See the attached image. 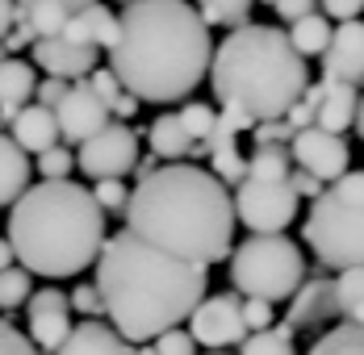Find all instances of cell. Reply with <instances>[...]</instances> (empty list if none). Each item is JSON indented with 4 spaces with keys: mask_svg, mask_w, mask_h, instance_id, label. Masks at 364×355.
Returning <instances> with one entry per match:
<instances>
[{
    "mask_svg": "<svg viewBox=\"0 0 364 355\" xmlns=\"http://www.w3.org/2000/svg\"><path fill=\"white\" fill-rule=\"evenodd\" d=\"M289 155L293 168H306L310 176H318L323 184L339 180L352 163V146L343 134H331V130H318V126H306L289 138Z\"/></svg>",
    "mask_w": 364,
    "mask_h": 355,
    "instance_id": "8fae6325",
    "label": "cell"
},
{
    "mask_svg": "<svg viewBox=\"0 0 364 355\" xmlns=\"http://www.w3.org/2000/svg\"><path fill=\"white\" fill-rule=\"evenodd\" d=\"M146 134V146H151V155L159 159V163H176V159H188V146H193V138L184 134L181 117L176 113H159L151 126L143 130Z\"/></svg>",
    "mask_w": 364,
    "mask_h": 355,
    "instance_id": "d4e9b609",
    "label": "cell"
},
{
    "mask_svg": "<svg viewBox=\"0 0 364 355\" xmlns=\"http://www.w3.org/2000/svg\"><path fill=\"white\" fill-rule=\"evenodd\" d=\"M352 126H356V134L364 138V97H360V105H356V121H352Z\"/></svg>",
    "mask_w": 364,
    "mask_h": 355,
    "instance_id": "816d5d0a",
    "label": "cell"
},
{
    "mask_svg": "<svg viewBox=\"0 0 364 355\" xmlns=\"http://www.w3.org/2000/svg\"><path fill=\"white\" fill-rule=\"evenodd\" d=\"M239 355H297L293 330L285 322H281V326H268V330H252V334L239 343Z\"/></svg>",
    "mask_w": 364,
    "mask_h": 355,
    "instance_id": "1f68e13d",
    "label": "cell"
},
{
    "mask_svg": "<svg viewBox=\"0 0 364 355\" xmlns=\"http://www.w3.org/2000/svg\"><path fill=\"white\" fill-rule=\"evenodd\" d=\"M252 138H255V146H289L293 126L285 121V117H277V121H259V126H252Z\"/></svg>",
    "mask_w": 364,
    "mask_h": 355,
    "instance_id": "60d3db41",
    "label": "cell"
},
{
    "mask_svg": "<svg viewBox=\"0 0 364 355\" xmlns=\"http://www.w3.org/2000/svg\"><path fill=\"white\" fill-rule=\"evenodd\" d=\"M335 314L364 326V268H343L335 276Z\"/></svg>",
    "mask_w": 364,
    "mask_h": 355,
    "instance_id": "4316f807",
    "label": "cell"
},
{
    "mask_svg": "<svg viewBox=\"0 0 364 355\" xmlns=\"http://www.w3.org/2000/svg\"><path fill=\"white\" fill-rule=\"evenodd\" d=\"M92 272L105 318L126 343H151L155 334L184 326L210 288L205 263L176 259L130 230L105 239Z\"/></svg>",
    "mask_w": 364,
    "mask_h": 355,
    "instance_id": "6da1fadb",
    "label": "cell"
},
{
    "mask_svg": "<svg viewBox=\"0 0 364 355\" xmlns=\"http://www.w3.org/2000/svg\"><path fill=\"white\" fill-rule=\"evenodd\" d=\"M205 159H210V172L226 184V188H235V184H243L247 176V159L239 155V126H230L226 117L218 113V121H214V130H210V138H205Z\"/></svg>",
    "mask_w": 364,
    "mask_h": 355,
    "instance_id": "ac0fdd59",
    "label": "cell"
},
{
    "mask_svg": "<svg viewBox=\"0 0 364 355\" xmlns=\"http://www.w3.org/2000/svg\"><path fill=\"white\" fill-rule=\"evenodd\" d=\"M289 172H293L289 146H255L243 180H289Z\"/></svg>",
    "mask_w": 364,
    "mask_h": 355,
    "instance_id": "4dcf8cb0",
    "label": "cell"
},
{
    "mask_svg": "<svg viewBox=\"0 0 364 355\" xmlns=\"http://www.w3.org/2000/svg\"><path fill=\"white\" fill-rule=\"evenodd\" d=\"M84 84H88V92L109 109V117H117V121H130V117L139 113V105H143L134 92L122 88V80H117L109 67H92L88 75H84Z\"/></svg>",
    "mask_w": 364,
    "mask_h": 355,
    "instance_id": "484cf974",
    "label": "cell"
},
{
    "mask_svg": "<svg viewBox=\"0 0 364 355\" xmlns=\"http://www.w3.org/2000/svg\"><path fill=\"white\" fill-rule=\"evenodd\" d=\"M0 355H42L30 343V334H21L9 318H0Z\"/></svg>",
    "mask_w": 364,
    "mask_h": 355,
    "instance_id": "ab89813d",
    "label": "cell"
},
{
    "mask_svg": "<svg viewBox=\"0 0 364 355\" xmlns=\"http://www.w3.org/2000/svg\"><path fill=\"white\" fill-rule=\"evenodd\" d=\"M134 163H139V130H130V121L117 117L97 134H88L75 151V172H84L88 180H126Z\"/></svg>",
    "mask_w": 364,
    "mask_h": 355,
    "instance_id": "9c48e42d",
    "label": "cell"
},
{
    "mask_svg": "<svg viewBox=\"0 0 364 355\" xmlns=\"http://www.w3.org/2000/svg\"><path fill=\"white\" fill-rule=\"evenodd\" d=\"M68 88H72V80H59V75H46V80H38V88H34V101L42 109H50L55 113V105L68 97Z\"/></svg>",
    "mask_w": 364,
    "mask_h": 355,
    "instance_id": "b9f144b4",
    "label": "cell"
},
{
    "mask_svg": "<svg viewBox=\"0 0 364 355\" xmlns=\"http://www.w3.org/2000/svg\"><path fill=\"white\" fill-rule=\"evenodd\" d=\"M205 355H226V351H205Z\"/></svg>",
    "mask_w": 364,
    "mask_h": 355,
    "instance_id": "f5cc1de1",
    "label": "cell"
},
{
    "mask_svg": "<svg viewBox=\"0 0 364 355\" xmlns=\"http://www.w3.org/2000/svg\"><path fill=\"white\" fill-rule=\"evenodd\" d=\"M30 63L46 75H59V80H84L88 71L97 67V50L92 46H80L68 38H38L30 46Z\"/></svg>",
    "mask_w": 364,
    "mask_h": 355,
    "instance_id": "2e32d148",
    "label": "cell"
},
{
    "mask_svg": "<svg viewBox=\"0 0 364 355\" xmlns=\"http://www.w3.org/2000/svg\"><path fill=\"white\" fill-rule=\"evenodd\" d=\"M117 4H130V0H117Z\"/></svg>",
    "mask_w": 364,
    "mask_h": 355,
    "instance_id": "db71d44e",
    "label": "cell"
},
{
    "mask_svg": "<svg viewBox=\"0 0 364 355\" xmlns=\"http://www.w3.org/2000/svg\"><path fill=\"white\" fill-rule=\"evenodd\" d=\"M289 42H293V50H297L301 59L323 55V50H327V42H331V21L314 9V13H306L301 21H293V26H289Z\"/></svg>",
    "mask_w": 364,
    "mask_h": 355,
    "instance_id": "83f0119b",
    "label": "cell"
},
{
    "mask_svg": "<svg viewBox=\"0 0 364 355\" xmlns=\"http://www.w3.org/2000/svg\"><path fill=\"white\" fill-rule=\"evenodd\" d=\"M255 4H268V9H272L281 21H289V26H293V21H301L306 13H314V9H318V0H255Z\"/></svg>",
    "mask_w": 364,
    "mask_h": 355,
    "instance_id": "ee69618b",
    "label": "cell"
},
{
    "mask_svg": "<svg viewBox=\"0 0 364 355\" xmlns=\"http://www.w3.org/2000/svg\"><path fill=\"white\" fill-rule=\"evenodd\" d=\"M356 105H360L356 84H343V80H318L314 126H318V130H331V134H343V130H352V121H356Z\"/></svg>",
    "mask_w": 364,
    "mask_h": 355,
    "instance_id": "d6986e66",
    "label": "cell"
},
{
    "mask_svg": "<svg viewBox=\"0 0 364 355\" xmlns=\"http://www.w3.org/2000/svg\"><path fill=\"white\" fill-rule=\"evenodd\" d=\"M323 80H343V84H364V21H339L331 30V42L323 50Z\"/></svg>",
    "mask_w": 364,
    "mask_h": 355,
    "instance_id": "9a60e30c",
    "label": "cell"
},
{
    "mask_svg": "<svg viewBox=\"0 0 364 355\" xmlns=\"http://www.w3.org/2000/svg\"><path fill=\"white\" fill-rule=\"evenodd\" d=\"M38 88V67L26 59H0V126H9L17 117V109L34 101Z\"/></svg>",
    "mask_w": 364,
    "mask_h": 355,
    "instance_id": "7402d4cb",
    "label": "cell"
},
{
    "mask_svg": "<svg viewBox=\"0 0 364 355\" xmlns=\"http://www.w3.org/2000/svg\"><path fill=\"white\" fill-rule=\"evenodd\" d=\"M34 42H38V38H34V30H30V26H26L21 17L13 21V30H9V34L0 38V46H4V55H21V50H26V46H34Z\"/></svg>",
    "mask_w": 364,
    "mask_h": 355,
    "instance_id": "bcb514c9",
    "label": "cell"
},
{
    "mask_svg": "<svg viewBox=\"0 0 364 355\" xmlns=\"http://www.w3.org/2000/svg\"><path fill=\"white\" fill-rule=\"evenodd\" d=\"M235 201V222H243L252 234H281L297 217V192L289 180H243L230 192Z\"/></svg>",
    "mask_w": 364,
    "mask_h": 355,
    "instance_id": "ba28073f",
    "label": "cell"
},
{
    "mask_svg": "<svg viewBox=\"0 0 364 355\" xmlns=\"http://www.w3.org/2000/svg\"><path fill=\"white\" fill-rule=\"evenodd\" d=\"M9 138L17 142L26 155H42V151H50V146L59 142V121H55L50 109L21 105L17 109V117L9 121Z\"/></svg>",
    "mask_w": 364,
    "mask_h": 355,
    "instance_id": "ffe728a7",
    "label": "cell"
},
{
    "mask_svg": "<svg viewBox=\"0 0 364 355\" xmlns=\"http://www.w3.org/2000/svg\"><path fill=\"white\" fill-rule=\"evenodd\" d=\"M301 234L318 255V268H364V205H348L323 188V197L310 201Z\"/></svg>",
    "mask_w": 364,
    "mask_h": 355,
    "instance_id": "52a82bcc",
    "label": "cell"
},
{
    "mask_svg": "<svg viewBox=\"0 0 364 355\" xmlns=\"http://www.w3.org/2000/svg\"><path fill=\"white\" fill-rule=\"evenodd\" d=\"M331 197H339V201H348V205H364V172H343L339 180H331L327 184Z\"/></svg>",
    "mask_w": 364,
    "mask_h": 355,
    "instance_id": "f35d334b",
    "label": "cell"
},
{
    "mask_svg": "<svg viewBox=\"0 0 364 355\" xmlns=\"http://www.w3.org/2000/svg\"><path fill=\"white\" fill-rule=\"evenodd\" d=\"M92 201L105 213H126L130 188H126V180H92Z\"/></svg>",
    "mask_w": 364,
    "mask_h": 355,
    "instance_id": "d590c367",
    "label": "cell"
},
{
    "mask_svg": "<svg viewBox=\"0 0 364 355\" xmlns=\"http://www.w3.org/2000/svg\"><path fill=\"white\" fill-rule=\"evenodd\" d=\"M210 88L222 117L247 134L259 121H277L310 88V67L293 50L285 30L247 21L222 38L210 59Z\"/></svg>",
    "mask_w": 364,
    "mask_h": 355,
    "instance_id": "5b68a950",
    "label": "cell"
},
{
    "mask_svg": "<svg viewBox=\"0 0 364 355\" xmlns=\"http://www.w3.org/2000/svg\"><path fill=\"white\" fill-rule=\"evenodd\" d=\"M50 355H134V343H126L109 322L84 318L80 326L68 330V339H63Z\"/></svg>",
    "mask_w": 364,
    "mask_h": 355,
    "instance_id": "e0dca14e",
    "label": "cell"
},
{
    "mask_svg": "<svg viewBox=\"0 0 364 355\" xmlns=\"http://www.w3.org/2000/svg\"><path fill=\"white\" fill-rule=\"evenodd\" d=\"M239 310H243V326H247V334H252V330H268V326H277L272 301H259V297H243V301H239Z\"/></svg>",
    "mask_w": 364,
    "mask_h": 355,
    "instance_id": "74e56055",
    "label": "cell"
},
{
    "mask_svg": "<svg viewBox=\"0 0 364 355\" xmlns=\"http://www.w3.org/2000/svg\"><path fill=\"white\" fill-rule=\"evenodd\" d=\"M113 34H117V13H113V9H105V4L97 0V4H88V9L72 13L59 38L80 42V46H92V50H109Z\"/></svg>",
    "mask_w": 364,
    "mask_h": 355,
    "instance_id": "44dd1931",
    "label": "cell"
},
{
    "mask_svg": "<svg viewBox=\"0 0 364 355\" xmlns=\"http://www.w3.org/2000/svg\"><path fill=\"white\" fill-rule=\"evenodd\" d=\"M306 255L285 234H247L230 251V284L239 297L259 301H289L297 284L306 280Z\"/></svg>",
    "mask_w": 364,
    "mask_h": 355,
    "instance_id": "8992f818",
    "label": "cell"
},
{
    "mask_svg": "<svg viewBox=\"0 0 364 355\" xmlns=\"http://www.w3.org/2000/svg\"><path fill=\"white\" fill-rule=\"evenodd\" d=\"M126 230L176 259L214 268L235 251V201L230 188L210 168L159 163L146 180L130 188Z\"/></svg>",
    "mask_w": 364,
    "mask_h": 355,
    "instance_id": "3957f363",
    "label": "cell"
},
{
    "mask_svg": "<svg viewBox=\"0 0 364 355\" xmlns=\"http://www.w3.org/2000/svg\"><path fill=\"white\" fill-rule=\"evenodd\" d=\"M306 355H364V326L360 322H339L327 334H318Z\"/></svg>",
    "mask_w": 364,
    "mask_h": 355,
    "instance_id": "f1b7e54d",
    "label": "cell"
},
{
    "mask_svg": "<svg viewBox=\"0 0 364 355\" xmlns=\"http://www.w3.org/2000/svg\"><path fill=\"white\" fill-rule=\"evenodd\" d=\"M68 301H72L75 314H84V318H101V314H105V305H101V293H97V284H80V288H75Z\"/></svg>",
    "mask_w": 364,
    "mask_h": 355,
    "instance_id": "7bdbcfd3",
    "label": "cell"
},
{
    "mask_svg": "<svg viewBox=\"0 0 364 355\" xmlns=\"http://www.w3.org/2000/svg\"><path fill=\"white\" fill-rule=\"evenodd\" d=\"M55 121H59V138L68 142V146H80L88 134H97L101 126H109L113 117H109V109L88 92V84L75 80L72 88H68V97L55 105Z\"/></svg>",
    "mask_w": 364,
    "mask_h": 355,
    "instance_id": "4fadbf2b",
    "label": "cell"
},
{
    "mask_svg": "<svg viewBox=\"0 0 364 355\" xmlns=\"http://www.w3.org/2000/svg\"><path fill=\"white\" fill-rule=\"evenodd\" d=\"M30 176H34L30 155L9 138V134H0V205H13L30 188Z\"/></svg>",
    "mask_w": 364,
    "mask_h": 355,
    "instance_id": "cb8c5ba5",
    "label": "cell"
},
{
    "mask_svg": "<svg viewBox=\"0 0 364 355\" xmlns=\"http://www.w3.org/2000/svg\"><path fill=\"white\" fill-rule=\"evenodd\" d=\"M97 0H17V17L34 30V38H59L68 17Z\"/></svg>",
    "mask_w": 364,
    "mask_h": 355,
    "instance_id": "603a6c76",
    "label": "cell"
},
{
    "mask_svg": "<svg viewBox=\"0 0 364 355\" xmlns=\"http://www.w3.org/2000/svg\"><path fill=\"white\" fill-rule=\"evenodd\" d=\"M13 21H17V0H0V38L13 30Z\"/></svg>",
    "mask_w": 364,
    "mask_h": 355,
    "instance_id": "c3c4849f",
    "label": "cell"
},
{
    "mask_svg": "<svg viewBox=\"0 0 364 355\" xmlns=\"http://www.w3.org/2000/svg\"><path fill=\"white\" fill-rule=\"evenodd\" d=\"M30 293H34V284H30V272L26 268H4L0 272V310L4 314L21 310L30 301Z\"/></svg>",
    "mask_w": 364,
    "mask_h": 355,
    "instance_id": "836d02e7",
    "label": "cell"
},
{
    "mask_svg": "<svg viewBox=\"0 0 364 355\" xmlns=\"http://www.w3.org/2000/svg\"><path fill=\"white\" fill-rule=\"evenodd\" d=\"M239 293H218V297H201L197 310L188 314V334L197 347H210V351H226V347H239L247 339V326H243V310H239Z\"/></svg>",
    "mask_w": 364,
    "mask_h": 355,
    "instance_id": "30bf717a",
    "label": "cell"
},
{
    "mask_svg": "<svg viewBox=\"0 0 364 355\" xmlns=\"http://www.w3.org/2000/svg\"><path fill=\"white\" fill-rule=\"evenodd\" d=\"M38 163H34V172L42 180H72V172H75V155L68 151V146H50V151H42V155H34Z\"/></svg>",
    "mask_w": 364,
    "mask_h": 355,
    "instance_id": "e575fe53",
    "label": "cell"
},
{
    "mask_svg": "<svg viewBox=\"0 0 364 355\" xmlns=\"http://www.w3.org/2000/svg\"><path fill=\"white\" fill-rule=\"evenodd\" d=\"M214 59V38L188 0H130L122 4L109 42V71L126 92L151 105L184 101Z\"/></svg>",
    "mask_w": 364,
    "mask_h": 355,
    "instance_id": "7a4b0ae2",
    "label": "cell"
},
{
    "mask_svg": "<svg viewBox=\"0 0 364 355\" xmlns=\"http://www.w3.org/2000/svg\"><path fill=\"white\" fill-rule=\"evenodd\" d=\"M72 330V301L59 288H38L26 301V334L38 351H55Z\"/></svg>",
    "mask_w": 364,
    "mask_h": 355,
    "instance_id": "7c38bea8",
    "label": "cell"
},
{
    "mask_svg": "<svg viewBox=\"0 0 364 355\" xmlns=\"http://www.w3.org/2000/svg\"><path fill=\"white\" fill-rule=\"evenodd\" d=\"M9 247L30 276L63 280L97 263L105 247V209L75 180H38L9 205Z\"/></svg>",
    "mask_w": 364,
    "mask_h": 355,
    "instance_id": "277c9868",
    "label": "cell"
},
{
    "mask_svg": "<svg viewBox=\"0 0 364 355\" xmlns=\"http://www.w3.org/2000/svg\"><path fill=\"white\" fill-rule=\"evenodd\" d=\"M255 0H197V13L210 30H239L247 26Z\"/></svg>",
    "mask_w": 364,
    "mask_h": 355,
    "instance_id": "f546056e",
    "label": "cell"
},
{
    "mask_svg": "<svg viewBox=\"0 0 364 355\" xmlns=\"http://www.w3.org/2000/svg\"><path fill=\"white\" fill-rule=\"evenodd\" d=\"M360 13H364V0H323L327 21H356Z\"/></svg>",
    "mask_w": 364,
    "mask_h": 355,
    "instance_id": "7dc6e473",
    "label": "cell"
},
{
    "mask_svg": "<svg viewBox=\"0 0 364 355\" xmlns=\"http://www.w3.org/2000/svg\"><path fill=\"white\" fill-rule=\"evenodd\" d=\"M176 117H181L184 134L193 142H205L210 138V130H214V121H218V109L205 105V101H184L181 109H176Z\"/></svg>",
    "mask_w": 364,
    "mask_h": 355,
    "instance_id": "d6a6232c",
    "label": "cell"
},
{
    "mask_svg": "<svg viewBox=\"0 0 364 355\" xmlns=\"http://www.w3.org/2000/svg\"><path fill=\"white\" fill-rule=\"evenodd\" d=\"M151 347H155V355H197V343H193V334L184 326H172V330L155 334Z\"/></svg>",
    "mask_w": 364,
    "mask_h": 355,
    "instance_id": "8d00e7d4",
    "label": "cell"
},
{
    "mask_svg": "<svg viewBox=\"0 0 364 355\" xmlns=\"http://www.w3.org/2000/svg\"><path fill=\"white\" fill-rule=\"evenodd\" d=\"M339 318L335 314V280L323 272H306V280L297 284L285 310V326L289 330H318L323 322Z\"/></svg>",
    "mask_w": 364,
    "mask_h": 355,
    "instance_id": "5bb4252c",
    "label": "cell"
},
{
    "mask_svg": "<svg viewBox=\"0 0 364 355\" xmlns=\"http://www.w3.org/2000/svg\"><path fill=\"white\" fill-rule=\"evenodd\" d=\"M155 168H159V159H155V155H146V159H139V163H134V176L146 180L151 172H155Z\"/></svg>",
    "mask_w": 364,
    "mask_h": 355,
    "instance_id": "681fc988",
    "label": "cell"
},
{
    "mask_svg": "<svg viewBox=\"0 0 364 355\" xmlns=\"http://www.w3.org/2000/svg\"><path fill=\"white\" fill-rule=\"evenodd\" d=\"M289 188L297 192V201H314V197H323V188H327V184H323L318 176H310L306 168H293V172H289Z\"/></svg>",
    "mask_w": 364,
    "mask_h": 355,
    "instance_id": "f6af8a7d",
    "label": "cell"
},
{
    "mask_svg": "<svg viewBox=\"0 0 364 355\" xmlns=\"http://www.w3.org/2000/svg\"><path fill=\"white\" fill-rule=\"evenodd\" d=\"M4 268H13V247H9V239H0V272Z\"/></svg>",
    "mask_w": 364,
    "mask_h": 355,
    "instance_id": "f907efd6",
    "label": "cell"
}]
</instances>
